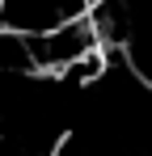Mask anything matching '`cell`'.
<instances>
[{"label":"cell","instance_id":"1","mask_svg":"<svg viewBox=\"0 0 152 156\" xmlns=\"http://www.w3.org/2000/svg\"><path fill=\"white\" fill-rule=\"evenodd\" d=\"M25 51H30V72H51V76H59L63 68H72L80 55L101 51V42H97V30L89 21V13H85V17H76L68 26L42 34V38H25Z\"/></svg>","mask_w":152,"mask_h":156},{"label":"cell","instance_id":"2","mask_svg":"<svg viewBox=\"0 0 152 156\" xmlns=\"http://www.w3.org/2000/svg\"><path fill=\"white\" fill-rule=\"evenodd\" d=\"M85 13V0H0V30L17 38H42Z\"/></svg>","mask_w":152,"mask_h":156},{"label":"cell","instance_id":"3","mask_svg":"<svg viewBox=\"0 0 152 156\" xmlns=\"http://www.w3.org/2000/svg\"><path fill=\"white\" fill-rule=\"evenodd\" d=\"M85 4H89V9H93V4H101V0H85Z\"/></svg>","mask_w":152,"mask_h":156}]
</instances>
